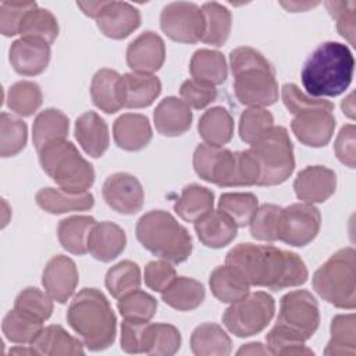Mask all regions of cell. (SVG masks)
Instances as JSON below:
<instances>
[{"label":"cell","mask_w":356,"mask_h":356,"mask_svg":"<svg viewBox=\"0 0 356 356\" xmlns=\"http://www.w3.org/2000/svg\"><path fill=\"white\" fill-rule=\"evenodd\" d=\"M181 348V334L177 327L167 323H150L147 355L171 356Z\"/></svg>","instance_id":"cell-50"},{"label":"cell","mask_w":356,"mask_h":356,"mask_svg":"<svg viewBox=\"0 0 356 356\" xmlns=\"http://www.w3.org/2000/svg\"><path fill=\"white\" fill-rule=\"evenodd\" d=\"M209 285L214 298L229 305L245 298L250 289L242 273L229 264L216 267L210 274Z\"/></svg>","instance_id":"cell-29"},{"label":"cell","mask_w":356,"mask_h":356,"mask_svg":"<svg viewBox=\"0 0 356 356\" xmlns=\"http://www.w3.org/2000/svg\"><path fill=\"white\" fill-rule=\"evenodd\" d=\"M193 168L203 181L224 188L257 185L260 179V167L249 149L232 152L202 143L195 149Z\"/></svg>","instance_id":"cell-5"},{"label":"cell","mask_w":356,"mask_h":356,"mask_svg":"<svg viewBox=\"0 0 356 356\" xmlns=\"http://www.w3.org/2000/svg\"><path fill=\"white\" fill-rule=\"evenodd\" d=\"M274 127L273 114L264 107H249L239 118V136L248 143L253 145L267 131Z\"/></svg>","instance_id":"cell-49"},{"label":"cell","mask_w":356,"mask_h":356,"mask_svg":"<svg viewBox=\"0 0 356 356\" xmlns=\"http://www.w3.org/2000/svg\"><path fill=\"white\" fill-rule=\"evenodd\" d=\"M19 35L21 38H33L53 44L58 35V22L51 11L36 7L25 15Z\"/></svg>","instance_id":"cell-41"},{"label":"cell","mask_w":356,"mask_h":356,"mask_svg":"<svg viewBox=\"0 0 356 356\" xmlns=\"http://www.w3.org/2000/svg\"><path fill=\"white\" fill-rule=\"evenodd\" d=\"M163 32L178 43H197L204 33V15L202 8L189 1H172L160 14Z\"/></svg>","instance_id":"cell-12"},{"label":"cell","mask_w":356,"mask_h":356,"mask_svg":"<svg viewBox=\"0 0 356 356\" xmlns=\"http://www.w3.org/2000/svg\"><path fill=\"white\" fill-rule=\"evenodd\" d=\"M280 206L273 203H264L257 207L254 216L249 222L250 235L263 242H275L278 241L277 228H278V218L281 213Z\"/></svg>","instance_id":"cell-51"},{"label":"cell","mask_w":356,"mask_h":356,"mask_svg":"<svg viewBox=\"0 0 356 356\" xmlns=\"http://www.w3.org/2000/svg\"><path fill=\"white\" fill-rule=\"evenodd\" d=\"M125 245L124 229L111 221L96 222L88 238V252L103 263L117 259L124 252Z\"/></svg>","instance_id":"cell-22"},{"label":"cell","mask_w":356,"mask_h":356,"mask_svg":"<svg viewBox=\"0 0 356 356\" xmlns=\"http://www.w3.org/2000/svg\"><path fill=\"white\" fill-rule=\"evenodd\" d=\"M202 11L204 15V33L202 42L216 47L222 46L231 32V11L216 1L204 3L202 6Z\"/></svg>","instance_id":"cell-39"},{"label":"cell","mask_w":356,"mask_h":356,"mask_svg":"<svg viewBox=\"0 0 356 356\" xmlns=\"http://www.w3.org/2000/svg\"><path fill=\"white\" fill-rule=\"evenodd\" d=\"M120 74L110 68L99 70L90 82V96L93 104L107 113L114 114L121 108L120 97H118V81Z\"/></svg>","instance_id":"cell-37"},{"label":"cell","mask_w":356,"mask_h":356,"mask_svg":"<svg viewBox=\"0 0 356 356\" xmlns=\"http://www.w3.org/2000/svg\"><path fill=\"white\" fill-rule=\"evenodd\" d=\"M67 321L89 350L107 349L115 341L117 317L96 288L81 289L71 300Z\"/></svg>","instance_id":"cell-3"},{"label":"cell","mask_w":356,"mask_h":356,"mask_svg":"<svg viewBox=\"0 0 356 356\" xmlns=\"http://www.w3.org/2000/svg\"><path fill=\"white\" fill-rule=\"evenodd\" d=\"M95 224L96 220L90 216H71L61 220L57 227L60 245L72 254H86L88 238Z\"/></svg>","instance_id":"cell-32"},{"label":"cell","mask_w":356,"mask_h":356,"mask_svg":"<svg viewBox=\"0 0 356 356\" xmlns=\"http://www.w3.org/2000/svg\"><path fill=\"white\" fill-rule=\"evenodd\" d=\"M274 312L273 296L257 291L231 303L222 314V324L235 337L248 338L261 332L270 324Z\"/></svg>","instance_id":"cell-10"},{"label":"cell","mask_w":356,"mask_h":356,"mask_svg":"<svg viewBox=\"0 0 356 356\" xmlns=\"http://www.w3.org/2000/svg\"><path fill=\"white\" fill-rule=\"evenodd\" d=\"M42 90L36 82L19 81L10 86L7 106L21 117L32 115L42 106Z\"/></svg>","instance_id":"cell-43"},{"label":"cell","mask_w":356,"mask_h":356,"mask_svg":"<svg viewBox=\"0 0 356 356\" xmlns=\"http://www.w3.org/2000/svg\"><path fill=\"white\" fill-rule=\"evenodd\" d=\"M103 199L108 207L120 214L138 213L145 200V192L139 179L128 172H115L103 184Z\"/></svg>","instance_id":"cell-14"},{"label":"cell","mask_w":356,"mask_h":356,"mask_svg":"<svg viewBox=\"0 0 356 356\" xmlns=\"http://www.w3.org/2000/svg\"><path fill=\"white\" fill-rule=\"evenodd\" d=\"M100 32L110 39H125L140 25V13L125 1H107L96 19Z\"/></svg>","instance_id":"cell-21"},{"label":"cell","mask_w":356,"mask_h":356,"mask_svg":"<svg viewBox=\"0 0 356 356\" xmlns=\"http://www.w3.org/2000/svg\"><path fill=\"white\" fill-rule=\"evenodd\" d=\"M195 231L204 246L221 249L236 238L238 227L221 210H211L195 222Z\"/></svg>","instance_id":"cell-27"},{"label":"cell","mask_w":356,"mask_h":356,"mask_svg":"<svg viewBox=\"0 0 356 356\" xmlns=\"http://www.w3.org/2000/svg\"><path fill=\"white\" fill-rule=\"evenodd\" d=\"M204 296L206 289L203 284L188 277H175L161 292L163 302L179 312L195 310L203 303Z\"/></svg>","instance_id":"cell-30"},{"label":"cell","mask_w":356,"mask_h":356,"mask_svg":"<svg viewBox=\"0 0 356 356\" xmlns=\"http://www.w3.org/2000/svg\"><path fill=\"white\" fill-rule=\"evenodd\" d=\"M28 128L26 124L8 114H0V156L13 157L17 156L26 145Z\"/></svg>","instance_id":"cell-45"},{"label":"cell","mask_w":356,"mask_h":356,"mask_svg":"<svg viewBox=\"0 0 356 356\" xmlns=\"http://www.w3.org/2000/svg\"><path fill=\"white\" fill-rule=\"evenodd\" d=\"M157 300L145 291L136 289L117 302V309L125 320L150 321L157 312Z\"/></svg>","instance_id":"cell-48"},{"label":"cell","mask_w":356,"mask_h":356,"mask_svg":"<svg viewBox=\"0 0 356 356\" xmlns=\"http://www.w3.org/2000/svg\"><path fill=\"white\" fill-rule=\"evenodd\" d=\"M234 92L241 104L266 107L278 100V83L271 63L256 49L241 46L229 53Z\"/></svg>","instance_id":"cell-4"},{"label":"cell","mask_w":356,"mask_h":356,"mask_svg":"<svg viewBox=\"0 0 356 356\" xmlns=\"http://www.w3.org/2000/svg\"><path fill=\"white\" fill-rule=\"evenodd\" d=\"M161 92V82L150 74L128 72L120 76L118 97L121 107L143 108L150 106Z\"/></svg>","instance_id":"cell-20"},{"label":"cell","mask_w":356,"mask_h":356,"mask_svg":"<svg viewBox=\"0 0 356 356\" xmlns=\"http://www.w3.org/2000/svg\"><path fill=\"white\" fill-rule=\"evenodd\" d=\"M36 204L49 214H63L68 211H86L95 204L90 192H68L61 188H42L35 196Z\"/></svg>","instance_id":"cell-26"},{"label":"cell","mask_w":356,"mask_h":356,"mask_svg":"<svg viewBox=\"0 0 356 356\" xmlns=\"http://www.w3.org/2000/svg\"><path fill=\"white\" fill-rule=\"evenodd\" d=\"M353 99H355V93L352 92L346 99L342 100V104H341L343 114L346 117H349L350 120L355 118V100Z\"/></svg>","instance_id":"cell-61"},{"label":"cell","mask_w":356,"mask_h":356,"mask_svg":"<svg viewBox=\"0 0 356 356\" xmlns=\"http://www.w3.org/2000/svg\"><path fill=\"white\" fill-rule=\"evenodd\" d=\"M291 129L296 139L310 147L328 145L335 129V117L327 108H310L295 114Z\"/></svg>","instance_id":"cell-15"},{"label":"cell","mask_w":356,"mask_h":356,"mask_svg":"<svg viewBox=\"0 0 356 356\" xmlns=\"http://www.w3.org/2000/svg\"><path fill=\"white\" fill-rule=\"evenodd\" d=\"M181 99L192 108L200 110L211 104L217 97V89L214 85L191 78L182 82L179 88Z\"/></svg>","instance_id":"cell-56"},{"label":"cell","mask_w":356,"mask_h":356,"mask_svg":"<svg viewBox=\"0 0 356 356\" xmlns=\"http://www.w3.org/2000/svg\"><path fill=\"white\" fill-rule=\"evenodd\" d=\"M330 341L324 349L327 356H355L356 355V317L338 314L330 327Z\"/></svg>","instance_id":"cell-36"},{"label":"cell","mask_w":356,"mask_h":356,"mask_svg":"<svg viewBox=\"0 0 356 356\" xmlns=\"http://www.w3.org/2000/svg\"><path fill=\"white\" fill-rule=\"evenodd\" d=\"M353 248L335 252L313 274V289L328 303L338 309L356 307V271Z\"/></svg>","instance_id":"cell-8"},{"label":"cell","mask_w":356,"mask_h":356,"mask_svg":"<svg viewBox=\"0 0 356 356\" xmlns=\"http://www.w3.org/2000/svg\"><path fill=\"white\" fill-rule=\"evenodd\" d=\"M259 207L256 195L249 192H227L220 196L218 210L225 213L236 227L249 225Z\"/></svg>","instance_id":"cell-42"},{"label":"cell","mask_w":356,"mask_h":356,"mask_svg":"<svg viewBox=\"0 0 356 356\" xmlns=\"http://www.w3.org/2000/svg\"><path fill=\"white\" fill-rule=\"evenodd\" d=\"M36 355H83V342L70 335L61 325L51 324L43 327L29 345Z\"/></svg>","instance_id":"cell-28"},{"label":"cell","mask_w":356,"mask_h":356,"mask_svg":"<svg viewBox=\"0 0 356 356\" xmlns=\"http://www.w3.org/2000/svg\"><path fill=\"white\" fill-rule=\"evenodd\" d=\"M192 78L207 82L210 85H221L228 75V67L222 53L217 50H196L189 63Z\"/></svg>","instance_id":"cell-35"},{"label":"cell","mask_w":356,"mask_h":356,"mask_svg":"<svg viewBox=\"0 0 356 356\" xmlns=\"http://www.w3.org/2000/svg\"><path fill=\"white\" fill-rule=\"evenodd\" d=\"M318 3H285V1H281V6H284L286 10L292 11V13H298V11H305L310 7H314L317 6Z\"/></svg>","instance_id":"cell-62"},{"label":"cell","mask_w":356,"mask_h":356,"mask_svg":"<svg viewBox=\"0 0 356 356\" xmlns=\"http://www.w3.org/2000/svg\"><path fill=\"white\" fill-rule=\"evenodd\" d=\"M214 207V193L197 184L186 185L174 204L175 213L186 222H196Z\"/></svg>","instance_id":"cell-34"},{"label":"cell","mask_w":356,"mask_h":356,"mask_svg":"<svg viewBox=\"0 0 356 356\" xmlns=\"http://www.w3.org/2000/svg\"><path fill=\"white\" fill-rule=\"evenodd\" d=\"M79 275L72 259L57 254L53 256L44 266L42 274V285L46 293L57 303H67L74 295Z\"/></svg>","instance_id":"cell-16"},{"label":"cell","mask_w":356,"mask_h":356,"mask_svg":"<svg viewBox=\"0 0 356 356\" xmlns=\"http://www.w3.org/2000/svg\"><path fill=\"white\" fill-rule=\"evenodd\" d=\"M191 349L196 356H228L232 342L221 325L203 323L191 335Z\"/></svg>","instance_id":"cell-31"},{"label":"cell","mask_w":356,"mask_h":356,"mask_svg":"<svg viewBox=\"0 0 356 356\" xmlns=\"http://www.w3.org/2000/svg\"><path fill=\"white\" fill-rule=\"evenodd\" d=\"M236 355L238 356H242V355H270V352L260 342H250V343H246V345L241 346L239 350L236 352Z\"/></svg>","instance_id":"cell-60"},{"label":"cell","mask_w":356,"mask_h":356,"mask_svg":"<svg viewBox=\"0 0 356 356\" xmlns=\"http://www.w3.org/2000/svg\"><path fill=\"white\" fill-rule=\"evenodd\" d=\"M321 216L316 206L310 203H293L281 209L277 236L286 245L303 248L318 234Z\"/></svg>","instance_id":"cell-11"},{"label":"cell","mask_w":356,"mask_h":356,"mask_svg":"<svg viewBox=\"0 0 356 356\" xmlns=\"http://www.w3.org/2000/svg\"><path fill=\"white\" fill-rule=\"evenodd\" d=\"M197 131L204 143L211 146L227 145L234 135V118L224 107H211L199 120Z\"/></svg>","instance_id":"cell-33"},{"label":"cell","mask_w":356,"mask_h":356,"mask_svg":"<svg viewBox=\"0 0 356 356\" xmlns=\"http://www.w3.org/2000/svg\"><path fill=\"white\" fill-rule=\"evenodd\" d=\"M142 282L140 268L131 260H122L113 266L104 278V284L110 295L115 299L139 289Z\"/></svg>","instance_id":"cell-40"},{"label":"cell","mask_w":356,"mask_h":356,"mask_svg":"<svg viewBox=\"0 0 356 356\" xmlns=\"http://www.w3.org/2000/svg\"><path fill=\"white\" fill-rule=\"evenodd\" d=\"M355 134H356V128L353 124L343 125L334 143V150L338 160L342 164L348 165L349 168H355V159H356Z\"/></svg>","instance_id":"cell-58"},{"label":"cell","mask_w":356,"mask_h":356,"mask_svg":"<svg viewBox=\"0 0 356 356\" xmlns=\"http://www.w3.org/2000/svg\"><path fill=\"white\" fill-rule=\"evenodd\" d=\"M337 189V174L324 165H307L300 170L293 181V191L305 203H323Z\"/></svg>","instance_id":"cell-17"},{"label":"cell","mask_w":356,"mask_h":356,"mask_svg":"<svg viewBox=\"0 0 356 356\" xmlns=\"http://www.w3.org/2000/svg\"><path fill=\"white\" fill-rule=\"evenodd\" d=\"M225 264L239 270L250 285L271 291L303 285L309 277L298 253L273 245L239 243L227 253Z\"/></svg>","instance_id":"cell-1"},{"label":"cell","mask_w":356,"mask_h":356,"mask_svg":"<svg viewBox=\"0 0 356 356\" xmlns=\"http://www.w3.org/2000/svg\"><path fill=\"white\" fill-rule=\"evenodd\" d=\"M114 142L120 149L128 152L142 150L152 140V127L146 115L125 113L113 125Z\"/></svg>","instance_id":"cell-23"},{"label":"cell","mask_w":356,"mask_h":356,"mask_svg":"<svg viewBox=\"0 0 356 356\" xmlns=\"http://www.w3.org/2000/svg\"><path fill=\"white\" fill-rule=\"evenodd\" d=\"M75 138L83 152L90 157H102L110 145L108 127L95 111L79 115L75 121Z\"/></svg>","instance_id":"cell-25"},{"label":"cell","mask_w":356,"mask_h":356,"mask_svg":"<svg viewBox=\"0 0 356 356\" xmlns=\"http://www.w3.org/2000/svg\"><path fill=\"white\" fill-rule=\"evenodd\" d=\"M330 15L337 21V29L350 44H355L356 3L355 1H325Z\"/></svg>","instance_id":"cell-55"},{"label":"cell","mask_w":356,"mask_h":356,"mask_svg":"<svg viewBox=\"0 0 356 356\" xmlns=\"http://www.w3.org/2000/svg\"><path fill=\"white\" fill-rule=\"evenodd\" d=\"M177 277L175 268L165 260H153L145 266V284L154 292H163Z\"/></svg>","instance_id":"cell-57"},{"label":"cell","mask_w":356,"mask_h":356,"mask_svg":"<svg viewBox=\"0 0 356 356\" xmlns=\"http://www.w3.org/2000/svg\"><path fill=\"white\" fill-rule=\"evenodd\" d=\"M35 1H1L0 4V32L4 36L19 33L25 15L36 8Z\"/></svg>","instance_id":"cell-54"},{"label":"cell","mask_w":356,"mask_h":356,"mask_svg":"<svg viewBox=\"0 0 356 356\" xmlns=\"http://www.w3.org/2000/svg\"><path fill=\"white\" fill-rule=\"evenodd\" d=\"M43 323L31 318L15 309L10 310L1 323V330L4 337L18 345H31L33 339L38 337V334L42 331Z\"/></svg>","instance_id":"cell-44"},{"label":"cell","mask_w":356,"mask_h":356,"mask_svg":"<svg viewBox=\"0 0 356 356\" xmlns=\"http://www.w3.org/2000/svg\"><path fill=\"white\" fill-rule=\"evenodd\" d=\"M154 127L163 136H179L192 125L191 107L175 96L163 99L153 114Z\"/></svg>","instance_id":"cell-24"},{"label":"cell","mask_w":356,"mask_h":356,"mask_svg":"<svg viewBox=\"0 0 356 356\" xmlns=\"http://www.w3.org/2000/svg\"><path fill=\"white\" fill-rule=\"evenodd\" d=\"M135 234L145 249L171 264L185 261L192 253L193 245L188 229L168 211H147L138 220Z\"/></svg>","instance_id":"cell-6"},{"label":"cell","mask_w":356,"mask_h":356,"mask_svg":"<svg viewBox=\"0 0 356 356\" xmlns=\"http://www.w3.org/2000/svg\"><path fill=\"white\" fill-rule=\"evenodd\" d=\"M266 342V348L271 355H314V352L305 345L306 339L302 335L281 324H275L268 331Z\"/></svg>","instance_id":"cell-46"},{"label":"cell","mask_w":356,"mask_h":356,"mask_svg":"<svg viewBox=\"0 0 356 356\" xmlns=\"http://www.w3.org/2000/svg\"><path fill=\"white\" fill-rule=\"evenodd\" d=\"M355 58L349 47L339 42L317 46L303 64L300 79L312 97H334L352 82Z\"/></svg>","instance_id":"cell-2"},{"label":"cell","mask_w":356,"mask_h":356,"mask_svg":"<svg viewBox=\"0 0 356 356\" xmlns=\"http://www.w3.org/2000/svg\"><path fill=\"white\" fill-rule=\"evenodd\" d=\"M260 167L259 186H274L285 182L295 168L293 146L284 127H273L249 149Z\"/></svg>","instance_id":"cell-9"},{"label":"cell","mask_w":356,"mask_h":356,"mask_svg":"<svg viewBox=\"0 0 356 356\" xmlns=\"http://www.w3.org/2000/svg\"><path fill=\"white\" fill-rule=\"evenodd\" d=\"M53 299L35 286L22 289L14 302V309L31 318L44 323L50 318L53 312Z\"/></svg>","instance_id":"cell-47"},{"label":"cell","mask_w":356,"mask_h":356,"mask_svg":"<svg viewBox=\"0 0 356 356\" xmlns=\"http://www.w3.org/2000/svg\"><path fill=\"white\" fill-rule=\"evenodd\" d=\"M70 131L68 117L57 108H46L40 111L32 127V142L36 150L51 140L65 139Z\"/></svg>","instance_id":"cell-38"},{"label":"cell","mask_w":356,"mask_h":356,"mask_svg":"<svg viewBox=\"0 0 356 356\" xmlns=\"http://www.w3.org/2000/svg\"><path fill=\"white\" fill-rule=\"evenodd\" d=\"M281 97L286 110L293 115L299 111L310 108H327L334 111V103L325 99L312 97L303 93L295 83H284L281 88Z\"/></svg>","instance_id":"cell-52"},{"label":"cell","mask_w":356,"mask_h":356,"mask_svg":"<svg viewBox=\"0 0 356 356\" xmlns=\"http://www.w3.org/2000/svg\"><path fill=\"white\" fill-rule=\"evenodd\" d=\"M43 171L64 191L88 192L95 182L93 165L81 156L74 143L57 139L38 150Z\"/></svg>","instance_id":"cell-7"},{"label":"cell","mask_w":356,"mask_h":356,"mask_svg":"<svg viewBox=\"0 0 356 356\" xmlns=\"http://www.w3.org/2000/svg\"><path fill=\"white\" fill-rule=\"evenodd\" d=\"M165 60L164 40L153 31L135 38L127 49V64L132 72L150 74L159 71Z\"/></svg>","instance_id":"cell-18"},{"label":"cell","mask_w":356,"mask_h":356,"mask_svg":"<svg viewBox=\"0 0 356 356\" xmlns=\"http://www.w3.org/2000/svg\"><path fill=\"white\" fill-rule=\"evenodd\" d=\"M10 355H36L35 353V350L29 346L28 349H25V348H13V349H10Z\"/></svg>","instance_id":"cell-63"},{"label":"cell","mask_w":356,"mask_h":356,"mask_svg":"<svg viewBox=\"0 0 356 356\" xmlns=\"http://www.w3.org/2000/svg\"><path fill=\"white\" fill-rule=\"evenodd\" d=\"M107 1H76V6L83 11L85 15L97 19Z\"/></svg>","instance_id":"cell-59"},{"label":"cell","mask_w":356,"mask_h":356,"mask_svg":"<svg viewBox=\"0 0 356 356\" xmlns=\"http://www.w3.org/2000/svg\"><path fill=\"white\" fill-rule=\"evenodd\" d=\"M150 323L125 320L121 324V349L127 353H146Z\"/></svg>","instance_id":"cell-53"},{"label":"cell","mask_w":356,"mask_h":356,"mask_svg":"<svg viewBox=\"0 0 356 356\" xmlns=\"http://www.w3.org/2000/svg\"><path fill=\"white\" fill-rule=\"evenodd\" d=\"M10 63L15 72L24 76L42 74L50 61V44L33 38H19L11 43Z\"/></svg>","instance_id":"cell-19"},{"label":"cell","mask_w":356,"mask_h":356,"mask_svg":"<svg viewBox=\"0 0 356 356\" xmlns=\"http://www.w3.org/2000/svg\"><path fill=\"white\" fill-rule=\"evenodd\" d=\"M277 324L302 335L306 341L320 325V310L316 298L305 289L291 291L281 298Z\"/></svg>","instance_id":"cell-13"}]
</instances>
